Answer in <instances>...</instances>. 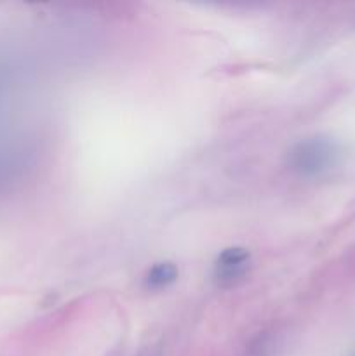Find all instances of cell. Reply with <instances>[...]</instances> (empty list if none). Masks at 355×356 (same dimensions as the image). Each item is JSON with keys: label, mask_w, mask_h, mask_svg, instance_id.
I'll return each mask as SVG.
<instances>
[{"label": "cell", "mask_w": 355, "mask_h": 356, "mask_svg": "<svg viewBox=\"0 0 355 356\" xmlns=\"http://www.w3.org/2000/svg\"><path fill=\"white\" fill-rule=\"evenodd\" d=\"M178 278V270L173 263H159L146 273V285L150 289H166L174 284Z\"/></svg>", "instance_id": "cell-3"}, {"label": "cell", "mask_w": 355, "mask_h": 356, "mask_svg": "<svg viewBox=\"0 0 355 356\" xmlns=\"http://www.w3.org/2000/svg\"><path fill=\"white\" fill-rule=\"evenodd\" d=\"M249 252L242 247H230L218 256L214 264V277L219 284H233L246 275L249 268Z\"/></svg>", "instance_id": "cell-2"}, {"label": "cell", "mask_w": 355, "mask_h": 356, "mask_svg": "<svg viewBox=\"0 0 355 356\" xmlns=\"http://www.w3.org/2000/svg\"><path fill=\"white\" fill-rule=\"evenodd\" d=\"M336 148L327 139L299 143L291 152V165L303 176H319L331 169L336 160Z\"/></svg>", "instance_id": "cell-1"}]
</instances>
